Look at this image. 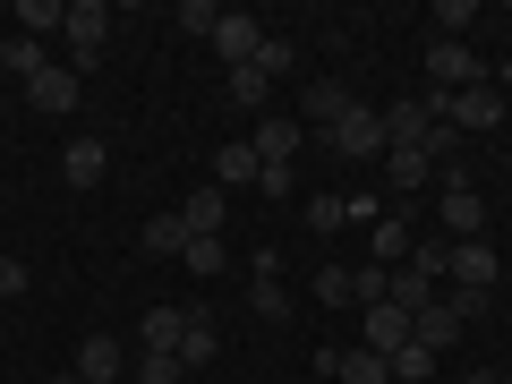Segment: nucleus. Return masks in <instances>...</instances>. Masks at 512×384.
Listing matches in <instances>:
<instances>
[{"label": "nucleus", "instance_id": "obj_24", "mask_svg": "<svg viewBox=\"0 0 512 384\" xmlns=\"http://www.w3.org/2000/svg\"><path fill=\"white\" fill-rule=\"evenodd\" d=\"M180 308H146V325H137V350H180Z\"/></svg>", "mask_w": 512, "mask_h": 384}, {"label": "nucleus", "instance_id": "obj_1", "mask_svg": "<svg viewBox=\"0 0 512 384\" xmlns=\"http://www.w3.org/2000/svg\"><path fill=\"white\" fill-rule=\"evenodd\" d=\"M60 43H69V69L86 77L94 60L111 52V9H103V0H69V26H60Z\"/></svg>", "mask_w": 512, "mask_h": 384}, {"label": "nucleus", "instance_id": "obj_33", "mask_svg": "<svg viewBox=\"0 0 512 384\" xmlns=\"http://www.w3.org/2000/svg\"><path fill=\"white\" fill-rule=\"evenodd\" d=\"M342 222H350V205L333 197V188H316L308 197V231H342Z\"/></svg>", "mask_w": 512, "mask_h": 384}, {"label": "nucleus", "instance_id": "obj_3", "mask_svg": "<svg viewBox=\"0 0 512 384\" xmlns=\"http://www.w3.org/2000/svg\"><path fill=\"white\" fill-rule=\"evenodd\" d=\"M350 103H359V86H342V77H308V86H299V128H308V137H333Z\"/></svg>", "mask_w": 512, "mask_h": 384}, {"label": "nucleus", "instance_id": "obj_2", "mask_svg": "<svg viewBox=\"0 0 512 384\" xmlns=\"http://www.w3.org/2000/svg\"><path fill=\"white\" fill-rule=\"evenodd\" d=\"M325 146L342 154V163H384V111H376V103H367V94H359V103L342 111V128H333Z\"/></svg>", "mask_w": 512, "mask_h": 384}, {"label": "nucleus", "instance_id": "obj_21", "mask_svg": "<svg viewBox=\"0 0 512 384\" xmlns=\"http://www.w3.org/2000/svg\"><path fill=\"white\" fill-rule=\"evenodd\" d=\"M384 299H393V308H402V316H419L427 299H436V282H427L419 265H393V291H384Z\"/></svg>", "mask_w": 512, "mask_h": 384}, {"label": "nucleus", "instance_id": "obj_18", "mask_svg": "<svg viewBox=\"0 0 512 384\" xmlns=\"http://www.w3.org/2000/svg\"><path fill=\"white\" fill-rule=\"evenodd\" d=\"M367 350H384V359H393V350H410V316L393 308V299H384V308H367Z\"/></svg>", "mask_w": 512, "mask_h": 384}, {"label": "nucleus", "instance_id": "obj_16", "mask_svg": "<svg viewBox=\"0 0 512 384\" xmlns=\"http://www.w3.org/2000/svg\"><path fill=\"white\" fill-rule=\"evenodd\" d=\"M325 367H333V376H342V384H393V359H384V350H325Z\"/></svg>", "mask_w": 512, "mask_h": 384}, {"label": "nucleus", "instance_id": "obj_25", "mask_svg": "<svg viewBox=\"0 0 512 384\" xmlns=\"http://www.w3.org/2000/svg\"><path fill=\"white\" fill-rule=\"evenodd\" d=\"M248 180H256V146L239 137V146H222V154H214V188H248Z\"/></svg>", "mask_w": 512, "mask_h": 384}, {"label": "nucleus", "instance_id": "obj_28", "mask_svg": "<svg viewBox=\"0 0 512 384\" xmlns=\"http://www.w3.org/2000/svg\"><path fill=\"white\" fill-rule=\"evenodd\" d=\"M248 308H256V325H291V291L282 282H248Z\"/></svg>", "mask_w": 512, "mask_h": 384}, {"label": "nucleus", "instance_id": "obj_13", "mask_svg": "<svg viewBox=\"0 0 512 384\" xmlns=\"http://www.w3.org/2000/svg\"><path fill=\"white\" fill-rule=\"evenodd\" d=\"M103 171H111V146H103V137H69V146H60V180H69V188H94Z\"/></svg>", "mask_w": 512, "mask_h": 384}, {"label": "nucleus", "instance_id": "obj_26", "mask_svg": "<svg viewBox=\"0 0 512 384\" xmlns=\"http://www.w3.org/2000/svg\"><path fill=\"white\" fill-rule=\"evenodd\" d=\"M128 376H137V384H180L188 367H180V350H137V359H128Z\"/></svg>", "mask_w": 512, "mask_h": 384}, {"label": "nucleus", "instance_id": "obj_20", "mask_svg": "<svg viewBox=\"0 0 512 384\" xmlns=\"http://www.w3.org/2000/svg\"><path fill=\"white\" fill-rule=\"evenodd\" d=\"M60 26H69V0H18V35H35V43H52Z\"/></svg>", "mask_w": 512, "mask_h": 384}, {"label": "nucleus", "instance_id": "obj_10", "mask_svg": "<svg viewBox=\"0 0 512 384\" xmlns=\"http://www.w3.org/2000/svg\"><path fill=\"white\" fill-rule=\"evenodd\" d=\"M410 248H419V231H410V214L393 205V214L367 231V265H384V274H393V265H410Z\"/></svg>", "mask_w": 512, "mask_h": 384}, {"label": "nucleus", "instance_id": "obj_37", "mask_svg": "<svg viewBox=\"0 0 512 384\" xmlns=\"http://www.w3.org/2000/svg\"><path fill=\"white\" fill-rule=\"evenodd\" d=\"M436 26H444V43H461V26H470V0H436Z\"/></svg>", "mask_w": 512, "mask_h": 384}, {"label": "nucleus", "instance_id": "obj_12", "mask_svg": "<svg viewBox=\"0 0 512 384\" xmlns=\"http://www.w3.org/2000/svg\"><path fill=\"white\" fill-rule=\"evenodd\" d=\"M222 214H231V188H188V205H180V222H188V239H222Z\"/></svg>", "mask_w": 512, "mask_h": 384}, {"label": "nucleus", "instance_id": "obj_6", "mask_svg": "<svg viewBox=\"0 0 512 384\" xmlns=\"http://www.w3.org/2000/svg\"><path fill=\"white\" fill-rule=\"evenodd\" d=\"M214 52H222V69H256V52H265V26H256L248 9H222V26H214Z\"/></svg>", "mask_w": 512, "mask_h": 384}, {"label": "nucleus", "instance_id": "obj_30", "mask_svg": "<svg viewBox=\"0 0 512 384\" xmlns=\"http://www.w3.org/2000/svg\"><path fill=\"white\" fill-rule=\"evenodd\" d=\"M180 265H188V274H222V265H231V248H222V239H188Z\"/></svg>", "mask_w": 512, "mask_h": 384}, {"label": "nucleus", "instance_id": "obj_19", "mask_svg": "<svg viewBox=\"0 0 512 384\" xmlns=\"http://www.w3.org/2000/svg\"><path fill=\"white\" fill-rule=\"evenodd\" d=\"M376 171H384V180H393V197H410V188H419V180H427V171H436V163H427L419 146H384V163H376Z\"/></svg>", "mask_w": 512, "mask_h": 384}, {"label": "nucleus", "instance_id": "obj_7", "mask_svg": "<svg viewBox=\"0 0 512 384\" xmlns=\"http://www.w3.org/2000/svg\"><path fill=\"white\" fill-rule=\"evenodd\" d=\"M436 222H444L453 239H478V231H487V205H478V188L461 180V171L444 180V197H436Z\"/></svg>", "mask_w": 512, "mask_h": 384}, {"label": "nucleus", "instance_id": "obj_32", "mask_svg": "<svg viewBox=\"0 0 512 384\" xmlns=\"http://www.w3.org/2000/svg\"><path fill=\"white\" fill-rule=\"evenodd\" d=\"M384 291H393L384 265H359V274H350V299H359V308H384Z\"/></svg>", "mask_w": 512, "mask_h": 384}, {"label": "nucleus", "instance_id": "obj_15", "mask_svg": "<svg viewBox=\"0 0 512 384\" xmlns=\"http://www.w3.org/2000/svg\"><path fill=\"white\" fill-rule=\"evenodd\" d=\"M77 376H86V384H120L128 376L120 342H111V333H86V342H77Z\"/></svg>", "mask_w": 512, "mask_h": 384}, {"label": "nucleus", "instance_id": "obj_34", "mask_svg": "<svg viewBox=\"0 0 512 384\" xmlns=\"http://www.w3.org/2000/svg\"><path fill=\"white\" fill-rule=\"evenodd\" d=\"M410 265H419L427 282H444V265H453V239H419V248H410Z\"/></svg>", "mask_w": 512, "mask_h": 384}, {"label": "nucleus", "instance_id": "obj_35", "mask_svg": "<svg viewBox=\"0 0 512 384\" xmlns=\"http://www.w3.org/2000/svg\"><path fill=\"white\" fill-rule=\"evenodd\" d=\"M419 154H427V163H461V128H427V137H419Z\"/></svg>", "mask_w": 512, "mask_h": 384}, {"label": "nucleus", "instance_id": "obj_27", "mask_svg": "<svg viewBox=\"0 0 512 384\" xmlns=\"http://www.w3.org/2000/svg\"><path fill=\"white\" fill-rule=\"evenodd\" d=\"M231 103L265 120V103H274V77H265V69H231Z\"/></svg>", "mask_w": 512, "mask_h": 384}, {"label": "nucleus", "instance_id": "obj_29", "mask_svg": "<svg viewBox=\"0 0 512 384\" xmlns=\"http://www.w3.org/2000/svg\"><path fill=\"white\" fill-rule=\"evenodd\" d=\"M256 69H265V77L282 86V77L299 69V43H291V35H265V52H256Z\"/></svg>", "mask_w": 512, "mask_h": 384}, {"label": "nucleus", "instance_id": "obj_31", "mask_svg": "<svg viewBox=\"0 0 512 384\" xmlns=\"http://www.w3.org/2000/svg\"><path fill=\"white\" fill-rule=\"evenodd\" d=\"M427 376H436V350H419V342L393 350V384H427Z\"/></svg>", "mask_w": 512, "mask_h": 384}, {"label": "nucleus", "instance_id": "obj_23", "mask_svg": "<svg viewBox=\"0 0 512 384\" xmlns=\"http://www.w3.org/2000/svg\"><path fill=\"white\" fill-rule=\"evenodd\" d=\"M137 248H146V256H180V248H188V222H180V214H154L146 231H137Z\"/></svg>", "mask_w": 512, "mask_h": 384}, {"label": "nucleus", "instance_id": "obj_8", "mask_svg": "<svg viewBox=\"0 0 512 384\" xmlns=\"http://www.w3.org/2000/svg\"><path fill=\"white\" fill-rule=\"evenodd\" d=\"M248 146H256V171H282V163H291L299 146H308V128H299V120H282V111H265Z\"/></svg>", "mask_w": 512, "mask_h": 384}, {"label": "nucleus", "instance_id": "obj_5", "mask_svg": "<svg viewBox=\"0 0 512 384\" xmlns=\"http://www.w3.org/2000/svg\"><path fill=\"white\" fill-rule=\"evenodd\" d=\"M427 77H436V94H461V86H487V69H478L470 43H427Z\"/></svg>", "mask_w": 512, "mask_h": 384}, {"label": "nucleus", "instance_id": "obj_11", "mask_svg": "<svg viewBox=\"0 0 512 384\" xmlns=\"http://www.w3.org/2000/svg\"><path fill=\"white\" fill-rule=\"evenodd\" d=\"M461 325H470V316H461L453 299H427V308L410 316V342H419V350H453V342H461Z\"/></svg>", "mask_w": 512, "mask_h": 384}, {"label": "nucleus", "instance_id": "obj_39", "mask_svg": "<svg viewBox=\"0 0 512 384\" xmlns=\"http://www.w3.org/2000/svg\"><path fill=\"white\" fill-rule=\"evenodd\" d=\"M26 291V265H18V256H0V299H18Z\"/></svg>", "mask_w": 512, "mask_h": 384}, {"label": "nucleus", "instance_id": "obj_9", "mask_svg": "<svg viewBox=\"0 0 512 384\" xmlns=\"http://www.w3.org/2000/svg\"><path fill=\"white\" fill-rule=\"evenodd\" d=\"M26 103H35V111H52V120H69V111L86 103V77H77L69 60H60V69H43L35 86H26Z\"/></svg>", "mask_w": 512, "mask_h": 384}, {"label": "nucleus", "instance_id": "obj_36", "mask_svg": "<svg viewBox=\"0 0 512 384\" xmlns=\"http://www.w3.org/2000/svg\"><path fill=\"white\" fill-rule=\"evenodd\" d=\"M180 26H188V35H205V43H214L222 9H214V0H180Z\"/></svg>", "mask_w": 512, "mask_h": 384}, {"label": "nucleus", "instance_id": "obj_41", "mask_svg": "<svg viewBox=\"0 0 512 384\" xmlns=\"http://www.w3.org/2000/svg\"><path fill=\"white\" fill-rule=\"evenodd\" d=\"M487 384H512V376H487Z\"/></svg>", "mask_w": 512, "mask_h": 384}, {"label": "nucleus", "instance_id": "obj_38", "mask_svg": "<svg viewBox=\"0 0 512 384\" xmlns=\"http://www.w3.org/2000/svg\"><path fill=\"white\" fill-rule=\"evenodd\" d=\"M316 299H325V308H333V299H350V274H342V265H316Z\"/></svg>", "mask_w": 512, "mask_h": 384}, {"label": "nucleus", "instance_id": "obj_4", "mask_svg": "<svg viewBox=\"0 0 512 384\" xmlns=\"http://www.w3.org/2000/svg\"><path fill=\"white\" fill-rule=\"evenodd\" d=\"M495 274H504V265H495L487 239H453V265H444L453 299H487V291H495Z\"/></svg>", "mask_w": 512, "mask_h": 384}, {"label": "nucleus", "instance_id": "obj_17", "mask_svg": "<svg viewBox=\"0 0 512 384\" xmlns=\"http://www.w3.org/2000/svg\"><path fill=\"white\" fill-rule=\"evenodd\" d=\"M0 69L18 77V86H35V77L52 69V43H35V35H9V43H0Z\"/></svg>", "mask_w": 512, "mask_h": 384}, {"label": "nucleus", "instance_id": "obj_22", "mask_svg": "<svg viewBox=\"0 0 512 384\" xmlns=\"http://www.w3.org/2000/svg\"><path fill=\"white\" fill-rule=\"evenodd\" d=\"M205 359H214V316L188 308V325H180V367H205Z\"/></svg>", "mask_w": 512, "mask_h": 384}, {"label": "nucleus", "instance_id": "obj_40", "mask_svg": "<svg viewBox=\"0 0 512 384\" xmlns=\"http://www.w3.org/2000/svg\"><path fill=\"white\" fill-rule=\"evenodd\" d=\"M52 384H86V376H77V367H69V376H52Z\"/></svg>", "mask_w": 512, "mask_h": 384}, {"label": "nucleus", "instance_id": "obj_14", "mask_svg": "<svg viewBox=\"0 0 512 384\" xmlns=\"http://www.w3.org/2000/svg\"><path fill=\"white\" fill-rule=\"evenodd\" d=\"M427 94H393V103H384V146H419L427 137Z\"/></svg>", "mask_w": 512, "mask_h": 384}]
</instances>
